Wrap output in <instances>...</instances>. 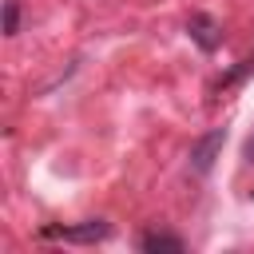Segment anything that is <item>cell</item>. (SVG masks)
<instances>
[{"label": "cell", "instance_id": "obj_4", "mask_svg": "<svg viewBox=\"0 0 254 254\" xmlns=\"http://www.w3.org/2000/svg\"><path fill=\"white\" fill-rule=\"evenodd\" d=\"M139 250H171V254H183L187 242H183L179 234H159V230H151V234L139 238Z\"/></svg>", "mask_w": 254, "mask_h": 254}, {"label": "cell", "instance_id": "obj_6", "mask_svg": "<svg viewBox=\"0 0 254 254\" xmlns=\"http://www.w3.org/2000/svg\"><path fill=\"white\" fill-rule=\"evenodd\" d=\"M246 155H250V159H254V139H250V147H246Z\"/></svg>", "mask_w": 254, "mask_h": 254}, {"label": "cell", "instance_id": "obj_3", "mask_svg": "<svg viewBox=\"0 0 254 254\" xmlns=\"http://www.w3.org/2000/svg\"><path fill=\"white\" fill-rule=\"evenodd\" d=\"M187 32H190V40L202 48V52H214L218 44H222V28H218V20H210V16H190V24H187Z\"/></svg>", "mask_w": 254, "mask_h": 254}, {"label": "cell", "instance_id": "obj_5", "mask_svg": "<svg viewBox=\"0 0 254 254\" xmlns=\"http://www.w3.org/2000/svg\"><path fill=\"white\" fill-rule=\"evenodd\" d=\"M16 32H20V4L4 0V36H16Z\"/></svg>", "mask_w": 254, "mask_h": 254}, {"label": "cell", "instance_id": "obj_2", "mask_svg": "<svg viewBox=\"0 0 254 254\" xmlns=\"http://www.w3.org/2000/svg\"><path fill=\"white\" fill-rule=\"evenodd\" d=\"M40 234L44 238H64V242H103L111 234V226L103 218H91V222H79V226H44Z\"/></svg>", "mask_w": 254, "mask_h": 254}, {"label": "cell", "instance_id": "obj_1", "mask_svg": "<svg viewBox=\"0 0 254 254\" xmlns=\"http://www.w3.org/2000/svg\"><path fill=\"white\" fill-rule=\"evenodd\" d=\"M222 143H226V131H222V127L198 135V139L190 143V171H194V175H206V171L214 167V159L222 155Z\"/></svg>", "mask_w": 254, "mask_h": 254}]
</instances>
